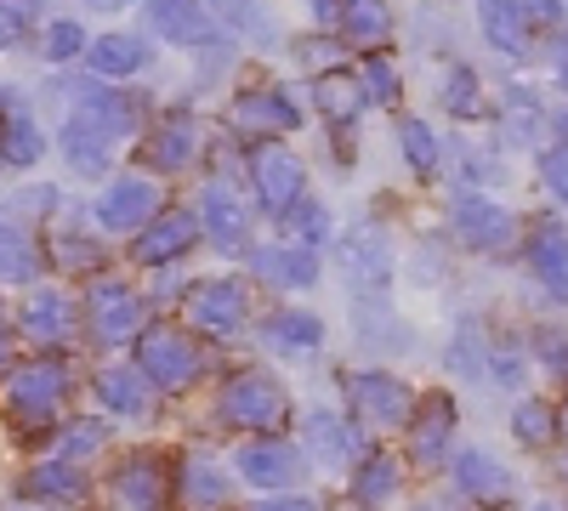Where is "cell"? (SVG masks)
<instances>
[{"instance_id": "6da1fadb", "label": "cell", "mask_w": 568, "mask_h": 511, "mask_svg": "<svg viewBox=\"0 0 568 511\" xmlns=\"http://www.w3.org/2000/svg\"><path fill=\"white\" fill-rule=\"evenodd\" d=\"M216 415L245 432H278L291 421V392H284L273 376H256V369H240L227 376V387L216 392Z\"/></svg>"}, {"instance_id": "7a4b0ae2", "label": "cell", "mask_w": 568, "mask_h": 511, "mask_svg": "<svg viewBox=\"0 0 568 511\" xmlns=\"http://www.w3.org/2000/svg\"><path fill=\"white\" fill-rule=\"evenodd\" d=\"M136 369L154 381V392H182V387H194L205 376V352H200L194 336L154 324V330L136 336Z\"/></svg>"}, {"instance_id": "3957f363", "label": "cell", "mask_w": 568, "mask_h": 511, "mask_svg": "<svg viewBox=\"0 0 568 511\" xmlns=\"http://www.w3.org/2000/svg\"><path fill=\"white\" fill-rule=\"evenodd\" d=\"M63 392H69V369L63 364H23L12 376V387H7L12 427H23V432L52 427L58 409H63Z\"/></svg>"}, {"instance_id": "277c9868", "label": "cell", "mask_w": 568, "mask_h": 511, "mask_svg": "<svg viewBox=\"0 0 568 511\" xmlns=\"http://www.w3.org/2000/svg\"><path fill=\"white\" fill-rule=\"evenodd\" d=\"M85 324L103 347L136 341L142 324H149V307H142V296L131 285H120V278H98V285L85 290Z\"/></svg>"}, {"instance_id": "5b68a950", "label": "cell", "mask_w": 568, "mask_h": 511, "mask_svg": "<svg viewBox=\"0 0 568 511\" xmlns=\"http://www.w3.org/2000/svg\"><path fill=\"white\" fill-rule=\"evenodd\" d=\"M251 182H256L267 216H291L307 200V171H302V160L284 149V143H262L251 154Z\"/></svg>"}, {"instance_id": "8992f818", "label": "cell", "mask_w": 568, "mask_h": 511, "mask_svg": "<svg viewBox=\"0 0 568 511\" xmlns=\"http://www.w3.org/2000/svg\"><path fill=\"white\" fill-rule=\"evenodd\" d=\"M342 387H347L353 415H364L369 427H404L415 415V392L398 376H387V369H353Z\"/></svg>"}, {"instance_id": "52a82bcc", "label": "cell", "mask_w": 568, "mask_h": 511, "mask_svg": "<svg viewBox=\"0 0 568 511\" xmlns=\"http://www.w3.org/2000/svg\"><path fill=\"white\" fill-rule=\"evenodd\" d=\"M449 227L466 251H506L517 239V216L506 205H495L489 194H455Z\"/></svg>"}, {"instance_id": "ba28073f", "label": "cell", "mask_w": 568, "mask_h": 511, "mask_svg": "<svg viewBox=\"0 0 568 511\" xmlns=\"http://www.w3.org/2000/svg\"><path fill=\"white\" fill-rule=\"evenodd\" d=\"M187 318L200 324V336H240L251 318V290L245 278H211L187 296Z\"/></svg>"}, {"instance_id": "9c48e42d", "label": "cell", "mask_w": 568, "mask_h": 511, "mask_svg": "<svg viewBox=\"0 0 568 511\" xmlns=\"http://www.w3.org/2000/svg\"><path fill=\"white\" fill-rule=\"evenodd\" d=\"M233 467H240V478L251 483V489H291L296 478H302V449L296 443H284V438H273V432H256L240 454H233Z\"/></svg>"}, {"instance_id": "30bf717a", "label": "cell", "mask_w": 568, "mask_h": 511, "mask_svg": "<svg viewBox=\"0 0 568 511\" xmlns=\"http://www.w3.org/2000/svg\"><path fill=\"white\" fill-rule=\"evenodd\" d=\"M336 267L347 273L353 290H387L393 285V245L375 227H353L336 239Z\"/></svg>"}, {"instance_id": "8fae6325", "label": "cell", "mask_w": 568, "mask_h": 511, "mask_svg": "<svg viewBox=\"0 0 568 511\" xmlns=\"http://www.w3.org/2000/svg\"><path fill=\"white\" fill-rule=\"evenodd\" d=\"M154 216H160V188L149 176H120L98 200V227L103 234H136V227L154 222Z\"/></svg>"}, {"instance_id": "7c38bea8", "label": "cell", "mask_w": 568, "mask_h": 511, "mask_svg": "<svg viewBox=\"0 0 568 511\" xmlns=\"http://www.w3.org/2000/svg\"><path fill=\"white\" fill-rule=\"evenodd\" d=\"M200 234L216 245V251H245L251 245V211L245 200L227 188V182H211V188L200 194Z\"/></svg>"}, {"instance_id": "4fadbf2b", "label": "cell", "mask_w": 568, "mask_h": 511, "mask_svg": "<svg viewBox=\"0 0 568 511\" xmlns=\"http://www.w3.org/2000/svg\"><path fill=\"white\" fill-rule=\"evenodd\" d=\"M449 438H455V398L449 392L415 398V415H409V460L438 467V460L449 454Z\"/></svg>"}, {"instance_id": "5bb4252c", "label": "cell", "mask_w": 568, "mask_h": 511, "mask_svg": "<svg viewBox=\"0 0 568 511\" xmlns=\"http://www.w3.org/2000/svg\"><path fill=\"white\" fill-rule=\"evenodd\" d=\"M142 18L149 29L171 45H205V40H222L216 18L200 7V0H142Z\"/></svg>"}, {"instance_id": "9a60e30c", "label": "cell", "mask_w": 568, "mask_h": 511, "mask_svg": "<svg viewBox=\"0 0 568 511\" xmlns=\"http://www.w3.org/2000/svg\"><path fill=\"white\" fill-rule=\"evenodd\" d=\"M194 239H200V216H194V211H160L154 222H142L136 262H142V267H165V262H176L182 251H194Z\"/></svg>"}, {"instance_id": "2e32d148", "label": "cell", "mask_w": 568, "mask_h": 511, "mask_svg": "<svg viewBox=\"0 0 568 511\" xmlns=\"http://www.w3.org/2000/svg\"><path fill=\"white\" fill-rule=\"evenodd\" d=\"M176 494L187 511H222L233 500V478L222 472V460L205 449H187L182 454V472H176Z\"/></svg>"}, {"instance_id": "e0dca14e", "label": "cell", "mask_w": 568, "mask_h": 511, "mask_svg": "<svg viewBox=\"0 0 568 511\" xmlns=\"http://www.w3.org/2000/svg\"><path fill=\"white\" fill-rule=\"evenodd\" d=\"M251 267H256V278H267V285H278V290H313L318 285V251L302 245V239L262 245Z\"/></svg>"}, {"instance_id": "ac0fdd59", "label": "cell", "mask_w": 568, "mask_h": 511, "mask_svg": "<svg viewBox=\"0 0 568 511\" xmlns=\"http://www.w3.org/2000/svg\"><path fill=\"white\" fill-rule=\"evenodd\" d=\"M98 398L109 415H120V421H149L154 415V381L142 376L136 364H109L98 376Z\"/></svg>"}, {"instance_id": "d6986e66", "label": "cell", "mask_w": 568, "mask_h": 511, "mask_svg": "<svg viewBox=\"0 0 568 511\" xmlns=\"http://www.w3.org/2000/svg\"><path fill=\"white\" fill-rule=\"evenodd\" d=\"M18 324H23V336H29V341L58 347V341H69V330H74V302H69L63 290H52V285H40V290L23 296Z\"/></svg>"}, {"instance_id": "ffe728a7", "label": "cell", "mask_w": 568, "mask_h": 511, "mask_svg": "<svg viewBox=\"0 0 568 511\" xmlns=\"http://www.w3.org/2000/svg\"><path fill=\"white\" fill-rule=\"evenodd\" d=\"M233 125L245 136H284L302 125V109L291 103V91H245L240 103H233Z\"/></svg>"}, {"instance_id": "44dd1931", "label": "cell", "mask_w": 568, "mask_h": 511, "mask_svg": "<svg viewBox=\"0 0 568 511\" xmlns=\"http://www.w3.org/2000/svg\"><path fill=\"white\" fill-rule=\"evenodd\" d=\"M109 489H114V500L125 511H165V467L154 454H131L125 467L109 478Z\"/></svg>"}, {"instance_id": "7402d4cb", "label": "cell", "mask_w": 568, "mask_h": 511, "mask_svg": "<svg viewBox=\"0 0 568 511\" xmlns=\"http://www.w3.org/2000/svg\"><path fill=\"white\" fill-rule=\"evenodd\" d=\"M529 273L546 285V296L568 302V227L562 222H535V234H529Z\"/></svg>"}, {"instance_id": "603a6c76", "label": "cell", "mask_w": 568, "mask_h": 511, "mask_svg": "<svg viewBox=\"0 0 568 511\" xmlns=\"http://www.w3.org/2000/svg\"><path fill=\"white\" fill-rule=\"evenodd\" d=\"M63 160L80 171V176H103L109 171V160H114V136L98 125V120H85V114H69L63 120Z\"/></svg>"}, {"instance_id": "cb8c5ba5", "label": "cell", "mask_w": 568, "mask_h": 511, "mask_svg": "<svg viewBox=\"0 0 568 511\" xmlns=\"http://www.w3.org/2000/svg\"><path fill=\"white\" fill-rule=\"evenodd\" d=\"M484 34H489V45L495 52H506V58H529V40H535V18H529V7L524 0H484Z\"/></svg>"}, {"instance_id": "d4e9b609", "label": "cell", "mask_w": 568, "mask_h": 511, "mask_svg": "<svg viewBox=\"0 0 568 511\" xmlns=\"http://www.w3.org/2000/svg\"><path fill=\"white\" fill-rule=\"evenodd\" d=\"M194 154H200V125H194V114H165L154 131H149V160H154V171H187L194 165Z\"/></svg>"}, {"instance_id": "484cf974", "label": "cell", "mask_w": 568, "mask_h": 511, "mask_svg": "<svg viewBox=\"0 0 568 511\" xmlns=\"http://www.w3.org/2000/svg\"><path fill=\"white\" fill-rule=\"evenodd\" d=\"M358 427L347 421V415H329V409H313L307 415V454L324 460V467H347V460H358Z\"/></svg>"}, {"instance_id": "4316f807", "label": "cell", "mask_w": 568, "mask_h": 511, "mask_svg": "<svg viewBox=\"0 0 568 511\" xmlns=\"http://www.w3.org/2000/svg\"><path fill=\"white\" fill-rule=\"evenodd\" d=\"M455 489L460 494H471V500H506L511 494V472L500 467L495 454H484V449H466V454H455Z\"/></svg>"}, {"instance_id": "83f0119b", "label": "cell", "mask_w": 568, "mask_h": 511, "mask_svg": "<svg viewBox=\"0 0 568 511\" xmlns=\"http://www.w3.org/2000/svg\"><path fill=\"white\" fill-rule=\"evenodd\" d=\"M85 467H74V460H40V467L23 478V494L29 500H52V505H63V500H85Z\"/></svg>"}, {"instance_id": "f1b7e54d", "label": "cell", "mask_w": 568, "mask_h": 511, "mask_svg": "<svg viewBox=\"0 0 568 511\" xmlns=\"http://www.w3.org/2000/svg\"><path fill=\"white\" fill-rule=\"evenodd\" d=\"M91 69H98L103 80H125V74H142L149 69V45H142L136 34H103L91 40Z\"/></svg>"}, {"instance_id": "f546056e", "label": "cell", "mask_w": 568, "mask_h": 511, "mask_svg": "<svg viewBox=\"0 0 568 511\" xmlns=\"http://www.w3.org/2000/svg\"><path fill=\"white\" fill-rule=\"evenodd\" d=\"M398 483H404V472H398L393 454H364L358 472H353V500H358L364 511H375V505H387V500L398 494Z\"/></svg>"}, {"instance_id": "4dcf8cb0", "label": "cell", "mask_w": 568, "mask_h": 511, "mask_svg": "<svg viewBox=\"0 0 568 511\" xmlns=\"http://www.w3.org/2000/svg\"><path fill=\"white\" fill-rule=\"evenodd\" d=\"M262 341H267L273 352H313V347L324 341V324H318L313 313H273V318L262 324Z\"/></svg>"}, {"instance_id": "1f68e13d", "label": "cell", "mask_w": 568, "mask_h": 511, "mask_svg": "<svg viewBox=\"0 0 568 511\" xmlns=\"http://www.w3.org/2000/svg\"><path fill=\"white\" fill-rule=\"evenodd\" d=\"M364 85L353 80V74H318V109L336 120V125H347V120H358L364 114Z\"/></svg>"}, {"instance_id": "d6a6232c", "label": "cell", "mask_w": 568, "mask_h": 511, "mask_svg": "<svg viewBox=\"0 0 568 511\" xmlns=\"http://www.w3.org/2000/svg\"><path fill=\"white\" fill-rule=\"evenodd\" d=\"M393 29V12H387V0H347V12H342V34L358 40V45H382Z\"/></svg>"}, {"instance_id": "836d02e7", "label": "cell", "mask_w": 568, "mask_h": 511, "mask_svg": "<svg viewBox=\"0 0 568 511\" xmlns=\"http://www.w3.org/2000/svg\"><path fill=\"white\" fill-rule=\"evenodd\" d=\"M0 154H7L12 165H34V160L45 154V136H40V125H34L23 109L0 120Z\"/></svg>"}, {"instance_id": "e575fe53", "label": "cell", "mask_w": 568, "mask_h": 511, "mask_svg": "<svg viewBox=\"0 0 568 511\" xmlns=\"http://www.w3.org/2000/svg\"><path fill=\"white\" fill-rule=\"evenodd\" d=\"M74 114H85V120H98L109 136H114V143H120V136L131 131V98H120V91H80V109Z\"/></svg>"}, {"instance_id": "d590c367", "label": "cell", "mask_w": 568, "mask_h": 511, "mask_svg": "<svg viewBox=\"0 0 568 511\" xmlns=\"http://www.w3.org/2000/svg\"><path fill=\"white\" fill-rule=\"evenodd\" d=\"M398 143H404V160H409L415 176H433L438 171L444 149H438V136H433V125H426V120H398Z\"/></svg>"}, {"instance_id": "8d00e7d4", "label": "cell", "mask_w": 568, "mask_h": 511, "mask_svg": "<svg viewBox=\"0 0 568 511\" xmlns=\"http://www.w3.org/2000/svg\"><path fill=\"white\" fill-rule=\"evenodd\" d=\"M511 432H517V443H529V449L551 443L557 438V409L540 403V398H524V403L511 409Z\"/></svg>"}, {"instance_id": "74e56055", "label": "cell", "mask_w": 568, "mask_h": 511, "mask_svg": "<svg viewBox=\"0 0 568 511\" xmlns=\"http://www.w3.org/2000/svg\"><path fill=\"white\" fill-rule=\"evenodd\" d=\"M103 443H109V427H103V421H91V415H85V421L63 427V438H58V460H74V467H85V460L98 454Z\"/></svg>"}, {"instance_id": "f35d334b", "label": "cell", "mask_w": 568, "mask_h": 511, "mask_svg": "<svg viewBox=\"0 0 568 511\" xmlns=\"http://www.w3.org/2000/svg\"><path fill=\"white\" fill-rule=\"evenodd\" d=\"M40 273V251L29 245V234H12V227H0V278H34Z\"/></svg>"}, {"instance_id": "ab89813d", "label": "cell", "mask_w": 568, "mask_h": 511, "mask_svg": "<svg viewBox=\"0 0 568 511\" xmlns=\"http://www.w3.org/2000/svg\"><path fill=\"white\" fill-rule=\"evenodd\" d=\"M444 103H449V114H460V120L484 114V85H478V74H471L466 63L449 69V80H444Z\"/></svg>"}, {"instance_id": "60d3db41", "label": "cell", "mask_w": 568, "mask_h": 511, "mask_svg": "<svg viewBox=\"0 0 568 511\" xmlns=\"http://www.w3.org/2000/svg\"><path fill=\"white\" fill-rule=\"evenodd\" d=\"M449 364L460 369V376H484V369H489V347H484V336L471 330V324H460V336L449 347Z\"/></svg>"}, {"instance_id": "b9f144b4", "label": "cell", "mask_w": 568, "mask_h": 511, "mask_svg": "<svg viewBox=\"0 0 568 511\" xmlns=\"http://www.w3.org/2000/svg\"><path fill=\"white\" fill-rule=\"evenodd\" d=\"M284 222H291V234H296L302 245H313V251L329 239V216H324V205H313V200H302V205H296L291 216H284Z\"/></svg>"}, {"instance_id": "7bdbcfd3", "label": "cell", "mask_w": 568, "mask_h": 511, "mask_svg": "<svg viewBox=\"0 0 568 511\" xmlns=\"http://www.w3.org/2000/svg\"><path fill=\"white\" fill-rule=\"evenodd\" d=\"M216 7H222L227 23H240L251 40H273V18L256 7V0H216Z\"/></svg>"}, {"instance_id": "ee69618b", "label": "cell", "mask_w": 568, "mask_h": 511, "mask_svg": "<svg viewBox=\"0 0 568 511\" xmlns=\"http://www.w3.org/2000/svg\"><path fill=\"white\" fill-rule=\"evenodd\" d=\"M358 85H364V98H369V103H398V69H393L387 58H369Z\"/></svg>"}, {"instance_id": "f6af8a7d", "label": "cell", "mask_w": 568, "mask_h": 511, "mask_svg": "<svg viewBox=\"0 0 568 511\" xmlns=\"http://www.w3.org/2000/svg\"><path fill=\"white\" fill-rule=\"evenodd\" d=\"M80 52H85V29L80 23H52V29H45V58H52V63H69Z\"/></svg>"}, {"instance_id": "bcb514c9", "label": "cell", "mask_w": 568, "mask_h": 511, "mask_svg": "<svg viewBox=\"0 0 568 511\" xmlns=\"http://www.w3.org/2000/svg\"><path fill=\"white\" fill-rule=\"evenodd\" d=\"M540 182L551 188L557 205H568V143H557V149L540 154Z\"/></svg>"}, {"instance_id": "7dc6e473", "label": "cell", "mask_w": 568, "mask_h": 511, "mask_svg": "<svg viewBox=\"0 0 568 511\" xmlns=\"http://www.w3.org/2000/svg\"><path fill=\"white\" fill-rule=\"evenodd\" d=\"M535 352H540V364L551 369V376H562V381H568V336H562V330H540Z\"/></svg>"}, {"instance_id": "c3c4849f", "label": "cell", "mask_w": 568, "mask_h": 511, "mask_svg": "<svg viewBox=\"0 0 568 511\" xmlns=\"http://www.w3.org/2000/svg\"><path fill=\"white\" fill-rule=\"evenodd\" d=\"M489 369H495L500 387H517L524 381V352H489Z\"/></svg>"}, {"instance_id": "681fc988", "label": "cell", "mask_w": 568, "mask_h": 511, "mask_svg": "<svg viewBox=\"0 0 568 511\" xmlns=\"http://www.w3.org/2000/svg\"><path fill=\"white\" fill-rule=\"evenodd\" d=\"M256 511H318V500H313V494H296V489H291V494H267V500H262Z\"/></svg>"}, {"instance_id": "f907efd6", "label": "cell", "mask_w": 568, "mask_h": 511, "mask_svg": "<svg viewBox=\"0 0 568 511\" xmlns=\"http://www.w3.org/2000/svg\"><path fill=\"white\" fill-rule=\"evenodd\" d=\"M524 7H529V18H540V23H562V0H524Z\"/></svg>"}, {"instance_id": "816d5d0a", "label": "cell", "mask_w": 568, "mask_h": 511, "mask_svg": "<svg viewBox=\"0 0 568 511\" xmlns=\"http://www.w3.org/2000/svg\"><path fill=\"white\" fill-rule=\"evenodd\" d=\"M307 12H313L318 23H342V12H347V0H307Z\"/></svg>"}, {"instance_id": "f5cc1de1", "label": "cell", "mask_w": 568, "mask_h": 511, "mask_svg": "<svg viewBox=\"0 0 568 511\" xmlns=\"http://www.w3.org/2000/svg\"><path fill=\"white\" fill-rule=\"evenodd\" d=\"M18 40V18L7 12V7H0V52H7V45Z\"/></svg>"}, {"instance_id": "db71d44e", "label": "cell", "mask_w": 568, "mask_h": 511, "mask_svg": "<svg viewBox=\"0 0 568 511\" xmlns=\"http://www.w3.org/2000/svg\"><path fill=\"white\" fill-rule=\"evenodd\" d=\"M12 364V324H7V313H0V369Z\"/></svg>"}, {"instance_id": "11a10c76", "label": "cell", "mask_w": 568, "mask_h": 511, "mask_svg": "<svg viewBox=\"0 0 568 511\" xmlns=\"http://www.w3.org/2000/svg\"><path fill=\"white\" fill-rule=\"evenodd\" d=\"M557 85H562V98H568V40L557 45Z\"/></svg>"}, {"instance_id": "9f6ffc18", "label": "cell", "mask_w": 568, "mask_h": 511, "mask_svg": "<svg viewBox=\"0 0 568 511\" xmlns=\"http://www.w3.org/2000/svg\"><path fill=\"white\" fill-rule=\"evenodd\" d=\"M557 432H562V438H568V403H562V409H557Z\"/></svg>"}, {"instance_id": "6f0895ef", "label": "cell", "mask_w": 568, "mask_h": 511, "mask_svg": "<svg viewBox=\"0 0 568 511\" xmlns=\"http://www.w3.org/2000/svg\"><path fill=\"white\" fill-rule=\"evenodd\" d=\"M535 511H557V505H551V500H546V505H535Z\"/></svg>"}, {"instance_id": "680465c9", "label": "cell", "mask_w": 568, "mask_h": 511, "mask_svg": "<svg viewBox=\"0 0 568 511\" xmlns=\"http://www.w3.org/2000/svg\"><path fill=\"white\" fill-rule=\"evenodd\" d=\"M562 7H568V0H562Z\"/></svg>"}]
</instances>
